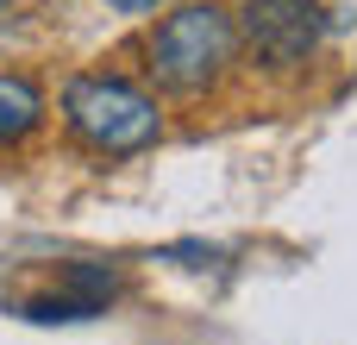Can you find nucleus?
<instances>
[{
    "label": "nucleus",
    "mask_w": 357,
    "mask_h": 345,
    "mask_svg": "<svg viewBox=\"0 0 357 345\" xmlns=\"http://www.w3.org/2000/svg\"><path fill=\"white\" fill-rule=\"evenodd\" d=\"M107 13H119V19H157L163 6H176V0H100Z\"/></svg>",
    "instance_id": "5"
},
{
    "label": "nucleus",
    "mask_w": 357,
    "mask_h": 345,
    "mask_svg": "<svg viewBox=\"0 0 357 345\" xmlns=\"http://www.w3.org/2000/svg\"><path fill=\"white\" fill-rule=\"evenodd\" d=\"M232 63H238V25H232V6L220 0H176L144 31V69L176 101L213 94L232 75Z\"/></svg>",
    "instance_id": "1"
},
{
    "label": "nucleus",
    "mask_w": 357,
    "mask_h": 345,
    "mask_svg": "<svg viewBox=\"0 0 357 345\" xmlns=\"http://www.w3.org/2000/svg\"><path fill=\"white\" fill-rule=\"evenodd\" d=\"M6 13H13V0H0V19H6Z\"/></svg>",
    "instance_id": "6"
},
{
    "label": "nucleus",
    "mask_w": 357,
    "mask_h": 345,
    "mask_svg": "<svg viewBox=\"0 0 357 345\" xmlns=\"http://www.w3.org/2000/svg\"><path fill=\"white\" fill-rule=\"evenodd\" d=\"M44 113H50V101H44V88L31 82V75H19V69H6L0 75V151H13V145H25L38 126H44Z\"/></svg>",
    "instance_id": "4"
},
{
    "label": "nucleus",
    "mask_w": 357,
    "mask_h": 345,
    "mask_svg": "<svg viewBox=\"0 0 357 345\" xmlns=\"http://www.w3.org/2000/svg\"><path fill=\"white\" fill-rule=\"evenodd\" d=\"M232 25H238V57H251V69H264V75L307 69L326 38L320 0H238Z\"/></svg>",
    "instance_id": "3"
},
{
    "label": "nucleus",
    "mask_w": 357,
    "mask_h": 345,
    "mask_svg": "<svg viewBox=\"0 0 357 345\" xmlns=\"http://www.w3.org/2000/svg\"><path fill=\"white\" fill-rule=\"evenodd\" d=\"M63 126L94 157H138L163 138V107L151 88L113 69H75L63 82Z\"/></svg>",
    "instance_id": "2"
}]
</instances>
